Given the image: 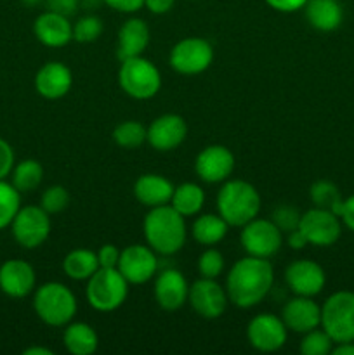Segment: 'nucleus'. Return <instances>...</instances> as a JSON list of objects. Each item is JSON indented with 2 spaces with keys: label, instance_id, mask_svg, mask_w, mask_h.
Wrapping results in <instances>:
<instances>
[{
  "label": "nucleus",
  "instance_id": "nucleus-2",
  "mask_svg": "<svg viewBox=\"0 0 354 355\" xmlns=\"http://www.w3.org/2000/svg\"><path fill=\"white\" fill-rule=\"evenodd\" d=\"M142 234L146 245L158 255H176L186 245V217H183L172 205L149 208L142 220Z\"/></svg>",
  "mask_w": 354,
  "mask_h": 355
},
{
  "label": "nucleus",
  "instance_id": "nucleus-12",
  "mask_svg": "<svg viewBox=\"0 0 354 355\" xmlns=\"http://www.w3.org/2000/svg\"><path fill=\"white\" fill-rule=\"evenodd\" d=\"M288 338V328L283 319L271 312H262L250 319L246 326V340L257 352H278L283 349Z\"/></svg>",
  "mask_w": 354,
  "mask_h": 355
},
{
  "label": "nucleus",
  "instance_id": "nucleus-28",
  "mask_svg": "<svg viewBox=\"0 0 354 355\" xmlns=\"http://www.w3.org/2000/svg\"><path fill=\"white\" fill-rule=\"evenodd\" d=\"M97 269H99L97 252L89 248L71 250L62 259V272L73 281H87L90 276H94Z\"/></svg>",
  "mask_w": 354,
  "mask_h": 355
},
{
  "label": "nucleus",
  "instance_id": "nucleus-45",
  "mask_svg": "<svg viewBox=\"0 0 354 355\" xmlns=\"http://www.w3.org/2000/svg\"><path fill=\"white\" fill-rule=\"evenodd\" d=\"M176 0H144V7L149 10L151 14H167L170 9L174 7Z\"/></svg>",
  "mask_w": 354,
  "mask_h": 355
},
{
  "label": "nucleus",
  "instance_id": "nucleus-36",
  "mask_svg": "<svg viewBox=\"0 0 354 355\" xmlns=\"http://www.w3.org/2000/svg\"><path fill=\"white\" fill-rule=\"evenodd\" d=\"M224 255L217 248H214V246H205V250L198 257V272H200V277L217 279L224 272Z\"/></svg>",
  "mask_w": 354,
  "mask_h": 355
},
{
  "label": "nucleus",
  "instance_id": "nucleus-14",
  "mask_svg": "<svg viewBox=\"0 0 354 355\" xmlns=\"http://www.w3.org/2000/svg\"><path fill=\"white\" fill-rule=\"evenodd\" d=\"M236 159L229 148L222 144H210L201 149L194 159V172L205 184H222L231 179Z\"/></svg>",
  "mask_w": 354,
  "mask_h": 355
},
{
  "label": "nucleus",
  "instance_id": "nucleus-49",
  "mask_svg": "<svg viewBox=\"0 0 354 355\" xmlns=\"http://www.w3.org/2000/svg\"><path fill=\"white\" fill-rule=\"evenodd\" d=\"M99 3H104L103 0H80V6L85 7L87 10H92L94 7H97Z\"/></svg>",
  "mask_w": 354,
  "mask_h": 355
},
{
  "label": "nucleus",
  "instance_id": "nucleus-40",
  "mask_svg": "<svg viewBox=\"0 0 354 355\" xmlns=\"http://www.w3.org/2000/svg\"><path fill=\"white\" fill-rule=\"evenodd\" d=\"M121 250L118 246L111 245H103L97 250V260H99V267H108V269H117L118 260H120Z\"/></svg>",
  "mask_w": 354,
  "mask_h": 355
},
{
  "label": "nucleus",
  "instance_id": "nucleus-35",
  "mask_svg": "<svg viewBox=\"0 0 354 355\" xmlns=\"http://www.w3.org/2000/svg\"><path fill=\"white\" fill-rule=\"evenodd\" d=\"M333 340L330 338L328 333L325 329H311V331L304 333V338H302L298 350L304 355H328L332 354L333 349Z\"/></svg>",
  "mask_w": 354,
  "mask_h": 355
},
{
  "label": "nucleus",
  "instance_id": "nucleus-4",
  "mask_svg": "<svg viewBox=\"0 0 354 355\" xmlns=\"http://www.w3.org/2000/svg\"><path fill=\"white\" fill-rule=\"evenodd\" d=\"M33 311L44 324L51 328H65L75 318L78 302L65 283L49 281L35 288Z\"/></svg>",
  "mask_w": 354,
  "mask_h": 355
},
{
  "label": "nucleus",
  "instance_id": "nucleus-27",
  "mask_svg": "<svg viewBox=\"0 0 354 355\" xmlns=\"http://www.w3.org/2000/svg\"><path fill=\"white\" fill-rule=\"evenodd\" d=\"M229 224L219 214H198L191 225L193 239L201 246H215L228 236Z\"/></svg>",
  "mask_w": 354,
  "mask_h": 355
},
{
  "label": "nucleus",
  "instance_id": "nucleus-24",
  "mask_svg": "<svg viewBox=\"0 0 354 355\" xmlns=\"http://www.w3.org/2000/svg\"><path fill=\"white\" fill-rule=\"evenodd\" d=\"M176 186L160 173H142L134 182V196L142 207L156 208L170 205Z\"/></svg>",
  "mask_w": 354,
  "mask_h": 355
},
{
  "label": "nucleus",
  "instance_id": "nucleus-31",
  "mask_svg": "<svg viewBox=\"0 0 354 355\" xmlns=\"http://www.w3.org/2000/svg\"><path fill=\"white\" fill-rule=\"evenodd\" d=\"M309 198L316 208H325V210L333 211L340 217L342 211L344 198L340 196L339 187L330 180H316L309 189Z\"/></svg>",
  "mask_w": 354,
  "mask_h": 355
},
{
  "label": "nucleus",
  "instance_id": "nucleus-18",
  "mask_svg": "<svg viewBox=\"0 0 354 355\" xmlns=\"http://www.w3.org/2000/svg\"><path fill=\"white\" fill-rule=\"evenodd\" d=\"M186 120L176 113L160 114L148 127V144L160 153L174 151L186 141Z\"/></svg>",
  "mask_w": 354,
  "mask_h": 355
},
{
  "label": "nucleus",
  "instance_id": "nucleus-37",
  "mask_svg": "<svg viewBox=\"0 0 354 355\" xmlns=\"http://www.w3.org/2000/svg\"><path fill=\"white\" fill-rule=\"evenodd\" d=\"M68 205H69V193L65 186H61V184L49 186L47 189L42 193L40 207L44 208L49 215L61 214L62 210L68 208Z\"/></svg>",
  "mask_w": 354,
  "mask_h": 355
},
{
  "label": "nucleus",
  "instance_id": "nucleus-19",
  "mask_svg": "<svg viewBox=\"0 0 354 355\" xmlns=\"http://www.w3.org/2000/svg\"><path fill=\"white\" fill-rule=\"evenodd\" d=\"M37 288V274L26 260L9 259L0 266V291L10 298H24Z\"/></svg>",
  "mask_w": 354,
  "mask_h": 355
},
{
  "label": "nucleus",
  "instance_id": "nucleus-43",
  "mask_svg": "<svg viewBox=\"0 0 354 355\" xmlns=\"http://www.w3.org/2000/svg\"><path fill=\"white\" fill-rule=\"evenodd\" d=\"M49 10L62 14V16H73L80 6V0H47Z\"/></svg>",
  "mask_w": 354,
  "mask_h": 355
},
{
  "label": "nucleus",
  "instance_id": "nucleus-32",
  "mask_svg": "<svg viewBox=\"0 0 354 355\" xmlns=\"http://www.w3.org/2000/svg\"><path fill=\"white\" fill-rule=\"evenodd\" d=\"M113 141L118 148L139 149L144 142H148V127L135 120L121 121L115 127Z\"/></svg>",
  "mask_w": 354,
  "mask_h": 355
},
{
  "label": "nucleus",
  "instance_id": "nucleus-7",
  "mask_svg": "<svg viewBox=\"0 0 354 355\" xmlns=\"http://www.w3.org/2000/svg\"><path fill=\"white\" fill-rule=\"evenodd\" d=\"M321 328L333 343L354 342V293L337 291L321 305Z\"/></svg>",
  "mask_w": 354,
  "mask_h": 355
},
{
  "label": "nucleus",
  "instance_id": "nucleus-42",
  "mask_svg": "<svg viewBox=\"0 0 354 355\" xmlns=\"http://www.w3.org/2000/svg\"><path fill=\"white\" fill-rule=\"evenodd\" d=\"M264 2H266L271 9L278 10V12L290 14V12H297V10L304 9L307 0H264Z\"/></svg>",
  "mask_w": 354,
  "mask_h": 355
},
{
  "label": "nucleus",
  "instance_id": "nucleus-51",
  "mask_svg": "<svg viewBox=\"0 0 354 355\" xmlns=\"http://www.w3.org/2000/svg\"><path fill=\"white\" fill-rule=\"evenodd\" d=\"M191 2H194V0H191Z\"/></svg>",
  "mask_w": 354,
  "mask_h": 355
},
{
  "label": "nucleus",
  "instance_id": "nucleus-47",
  "mask_svg": "<svg viewBox=\"0 0 354 355\" xmlns=\"http://www.w3.org/2000/svg\"><path fill=\"white\" fill-rule=\"evenodd\" d=\"M333 355H354V342L335 343L332 349Z\"/></svg>",
  "mask_w": 354,
  "mask_h": 355
},
{
  "label": "nucleus",
  "instance_id": "nucleus-46",
  "mask_svg": "<svg viewBox=\"0 0 354 355\" xmlns=\"http://www.w3.org/2000/svg\"><path fill=\"white\" fill-rule=\"evenodd\" d=\"M287 243L288 246H290L292 250H295V252H298V250H304L305 246H307V239L304 238V234H302L298 229H295V231L288 232L287 234Z\"/></svg>",
  "mask_w": 354,
  "mask_h": 355
},
{
  "label": "nucleus",
  "instance_id": "nucleus-30",
  "mask_svg": "<svg viewBox=\"0 0 354 355\" xmlns=\"http://www.w3.org/2000/svg\"><path fill=\"white\" fill-rule=\"evenodd\" d=\"M42 180H44V166L33 158L21 159L19 163L14 165L12 172H10V184L21 194L35 191L40 186Z\"/></svg>",
  "mask_w": 354,
  "mask_h": 355
},
{
  "label": "nucleus",
  "instance_id": "nucleus-20",
  "mask_svg": "<svg viewBox=\"0 0 354 355\" xmlns=\"http://www.w3.org/2000/svg\"><path fill=\"white\" fill-rule=\"evenodd\" d=\"M281 319H283L288 331L304 335V333L321 326V305L316 304L312 297L295 295L283 305Z\"/></svg>",
  "mask_w": 354,
  "mask_h": 355
},
{
  "label": "nucleus",
  "instance_id": "nucleus-8",
  "mask_svg": "<svg viewBox=\"0 0 354 355\" xmlns=\"http://www.w3.org/2000/svg\"><path fill=\"white\" fill-rule=\"evenodd\" d=\"M52 231L51 215L40 205L21 207L14 220L10 222L12 238L21 248L35 250L44 245Z\"/></svg>",
  "mask_w": 354,
  "mask_h": 355
},
{
  "label": "nucleus",
  "instance_id": "nucleus-11",
  "mask_svg": "<svg viewBox=\"0 0 354 355\" xmlns=\"http://www.w3.org/2000/svg\"><path fill=\"white\" fill-rule=\"evenodd\" d=\"M298 231L307 239V245L328 248L340 239L342 220L333 211L314 207L301 215Z\"/></svg>",
  "mask_w": 354,
  "mask_h": 355
},
{
  "label": "nucleus",
  "instance_id": "nucleus-41",
  "mask_svg": "<svg viewBox=\"0 0 354 355\" xmlns=\"http://www.w3.org/2000/svg\"><path fill=\"white\" fill-rule=\"evenodd\" d=\"M103 2L121 14H134L144 7V0H103Z\"/></svg>",
  "mask_w": 354,
  "mask_h": 355
},
{
  "label": "nucleus",
  "instance_id": "nucleus-48",
  "mask_svg": "<svg viewBox=\"0 0 354 355\" xmlns=\"http://www.w3.org/2000/svg\"><path fill=\"white\" fill-rule=\"evenodd\" d=\"M24 355H54L51 349H45V347H30V349L23 350Z\"/></svg>",
  "mask_w": 354,
  "mask_h": 355
},
{
  "label": "nucleus",
  "instance_id": "nucleus-26",
  "mask_svg": "<svg viewBox=\"0 0 354 355\" xmlns=\"http://www.w3.org/2000/svg\"><path fill=\"white\" fill-rule=\"evenodd\" d=\"M65 349L73 355H92L99 347V336L89 322H68L62 333Z\"/></svg>",
  "mask_w": 354,
  "mask_h": 355
},
{
  "label": "nucleus",
  "instance_id": "nucleus-50",
  "mask_svg": "<svg viewBox=\"0 0 354 355\" xmlns=\"http://www.w3.org/2000/svg\"><path fill=\"white\" fill-rule=\"evenodd\" d=\"M21 2H23L24 6H28V7H33V6H38L42 0H21Z\"/></svg>",
  "mask_w": 354,
  "mask_h": 355
},
{
  "label": "nucleus",
  "instance_id": "nucleus-1",
  "mask_svg": "<svg viewBox=\"0 0 354 355\" xmlns=\"http://www.w3.org/2000/svg\"><path fill=\"white\" fill-rule=\"evenodd\" d=\"M274 286V269L269 259L246 255L229 269L226 293L238 309H252L266 300Z\"/></svg>",
  "mask_w": 354,
  "mask_h": 355
},
{
  "label": "nucleus",
  "instance_id": "nucleus-17",
  "mask_svg": "<svg viewBox=\"0 0 354 355\" xmlns=\"http://www.w3.org/2000/svg\"><path fill=\"white\" fill-rule=\"evenodd\" d=\"M155 300L160 309L176 312L184 307L189 297V283L186 276L177 269H163L155 276Z\"/></svg>",
  "mask_w": 354,
  "mask_h": 355
},
{
  "label": "nucleus",
  "instance_id": "nucleus-44",
  "mask_svg": "<svg viewBox=\"0 0 354 355\" xmlns=\"http://www.w3.org/2000/svg\"><path fill=\"white\" fill-rule=\"evenodd\" d=\"M340 220H342V224L351 232H354V194L344 200L342 211H340Z\"/></svg>",
  "mask_w": 354,
  "mask_h": 355
},
{
  "label": "nucleus",
  "instance_id": "nucleus-3",
  "mask_svg": "<svg viewBox=\"0 0 354 355\" xmlns=\"http://www.w3.org/2000/svg\"><path fill=\"white\" fill-rule=\"evenodd\" d=\"M217 214L229 224V227H243L259 217L262 200L253 184L243 179H228L222 182L217 193Z\"/></svg>",
  "mask_w": 354,
  "mask_h": 355
},
{
  "label": "nucleus",
  "instance_id": "nucleus-6",
  "mask_svg": "<svg viewBox=\"0 0 354 355\" xmlns=\"http://www.w3.org/2000/svg\"><path fill=\"white\" fill-rule=\"evenodd\" d=\"M128 286L118 269L99 267L87 279L85 298L87 304L97 312H113L125 304L128 297Z\"/></svg>",
  "mask_w": 354,
  "mask_h": 355
},
{
  "label": "nucleus",
  "instance_id": "nucleus-38",
  "mask_svg": "<svg viewBox=\"0 0 354 355\" xmlns=\"http://www.w3.org/2000/svg\"><path fill=\"white\" fill-rule=\"evenodd\" d=\"M301 211L297 210L292 205H280V207L274 208V211L271 214V220L276 224V227L280 229L283 234L298 229V222H301Z\"/></svg>",
  "mask_w": 354,
  "mask_h": 355
},
{
  "label": "nucleus",
  "instance_id": "nucleus-13",
  "mask_svg": "<svg viewBox=\"0 0 354 355\" xmlns=\"http://www.w3.org/2000/svg\"><path fill=\"white\" fill-rule=\"evenodd\" d=\"M118 270L127 279L128 284L149 283L158 272V259L156 252L148 245H128L121 250L118 260Z\"/></svg>",
  "mask_w": 354,
  "mask_h": 355
},
{
  "label": "nucleus",
  "instance_id": "nucleus-25",
  "mask_svg": "<svg viewBox=\"0 0 354 355\" xmlns=\"http://www.w3.org/2000/svg\"><path fill=\"white\" fill-rule=\"evenodd\" d=\"M304 12L309 26L318 31L337 30L344 21V9L339 0H307Z\"/></svg>",
  "mask_w": 354,
  "mask_h": 355
},
{
  "label": "nucleus",
  "instance_id": "nucleus-33",
  "mask_svg": "<svg viewBox=\"0 0 354 355\" xmlns=\"http://www.w3.org/2000/svg\"><path fill=\"white\" fill-rule=\"evenodd\" d=\"M21 208V193L7 182V179L0 180V231L10 227L16 214Z\"/></svg>",
  "mask_w": 354,
  "mask_h": 355
},
{
  "label": "nucleus",
  "instance_id": "nucleus-23",
  "mask_svg": "<svg viewBox=\"0 0 354 355\" xmlns=\"http://www.w3.org/2000/svg\"><path fill=\"white\" fill-rule=\"evenodd\" d=\"M151 40V31L148 23L141 17H130L125 21L118 30L117 58L118 61H125L128 58L142 55Z\"/></svg>",
  "mask_w": 354,
  "mask_h": 355
},
{
  "label": "nucleus",
  "instance_id": "nucleus-5",
  "mask_svg": "<svg viewBox=\"0 0 354 355\" xmlns=\"http://www.w3.org/2000/svg\"><path fill=\"white\" fill-rule=\"evenodd\" d=\"M118 85L135 101L153 99L162 89V75L156 64L142 55L120 61Z\"/></svg>",
  "mask_w": 354,
  "mask_h": 355
},
{
  "label": "nucleus",
  "instance_id": "nucleus-15",
  "mask_svg": "<svg viewBox=\"0 0 354 355\" xmlns=\"http://www.w3.org/2000/svg\"><path fill=\"white\" fill-rule=\"evenodd\" d=\"M191 309L200 315L201 319H219L226 312L229 304L226 288L217 283V279L200 277L189 286V297H187Z\"/></svg>",
  "mask_w": 354,
  "mask_h": 355
},
{
  "label": "nucleus",
  "instance_id": "nucleus-29",
  "mask_svg": "<svg viewBox=\"0 0 354 355\" xmlns=\"http://www.w3.org/2000/svg\"><path fill=\"white\" fill-rule=\"evenodd\" d=\"M170 205L179 211L183 217H194L201 211L205 205V191L200 184L183 182L174 189Z\"/></svg>",
  "mask_w": 354,
  "mask_h": 355
},
{
  "label": "nucleus",
  "instance_id": "nucleus-34",
  "mask_svg": "<svg viewBox=\"0 0 354 355\" xmlns=\"http://www.w3.org/2000/svg\"><path fill=\"white\" fill-rule=\"evenodd\" d=\"M103 19L96 14H85L73 24V40L80 44H90V42H96L103 35Z\"/></svg>",
  "mask_w": 354,
  "mask_h": 355
},
{
  "label": "nucleus",
  "instance_id": "nucleus-9",
  "mask_svg": "<svg viewBox=\"0 0 354 355\" xmlns=\"http://www.w3.org/2000/svg\"><path fill=\"white\" fill-rule=\"evenodd\" d=\"M212 62L214 47L201 37H186L170 49L169 64L179 75H200L210 68Z\"/></svg>",
  "mask_w": 354,
  "mask_h": 355
},
{
  "label": "nucleus",
  "instance_id": "nucleus-21",
  "mask_svg": "<svg viewBox=\"0 0 354 355\" xmlns=\"http://www.w3.org/2000/svg\"><path fill=\"white\" fill-rule=\"evenodd\" d=\"M73 85V73L65 62L49 61L35 75V90L47 101H58L68 96Z\"/></svg>",
  "mask_w": 354,
  "mask_h": 355
},
{
  "label": "nucleus",
  "instance_id": "nucleus-39",
  "mask_svg": "<svg viewBox=\"0 0 354 355\" xmlns=\"http://www.w3.org/2000/svg\"><path fill=\"white\" fill-rule=\"evenodd\" d=\"M14 165H16V156H14L12 146L6 139L0 137V180L10 175Z\"/></svg>",
  "mask_w": 354,
  "mask_h": 355
},
{
  "label": "nucleus",
  "instance_id": "nucleus-22",
  "mask_svg": "<svg viewBox=\"0 0 354 355\" xmlns=\"http://www.w3.org/2000/svg\"><path fill=\"white\" fill-rule=\"evenodd\" d=\"M33 35L45 47H65L73 40V24L69 23L68 16L54 10H45L35 19Z\"/></svg>",
  "mask_w": 354,
  "mask_h": 355
},
{
  "label": "nucleus",
  "instance_id": "nucleus-10",
  "mask_svg": "<svg viewBox=\"0 0 354 355\" xmlns=\"http://www.w3.org/2000/svg\"><path fill=\"white\" fill-rule=\"evenodd\" d=\"M239 232V245L246 255L259 259H273L283 246V232L271 218L255 217L245 224Z\"/></svg>",
  "mask_w": 354,
  "mask_h": 355
},
{
  "label": "nucleus",
  "instance_id": "nucleus-16",
  "mask_svg": "<svg viewBox=\"0 0 354 355\" xmlns=\"http://www.w3.org/2000/svg\"><path fill=\"white\" fill-rule=\"evenodd\" d=\"M285 283L294 295L314 298L325 290L326 274L314 260H295L285 269Z\"/></svg>",
  "mask_w": 354,
  "mask_h": 355
}]
</instances>
